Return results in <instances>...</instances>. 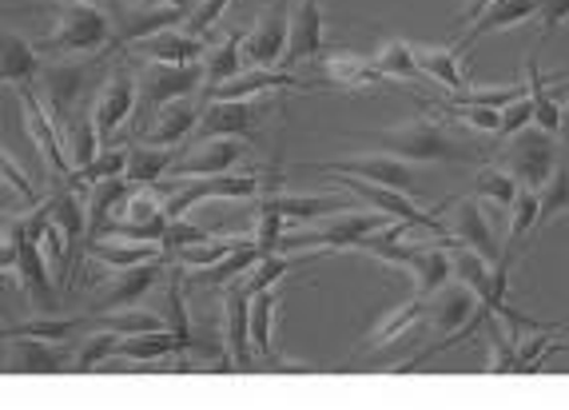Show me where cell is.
<instances>
[{"instance_id": "1", "label": "cell", "mask_w": 569, "mask_h": 410, "mask_svg": "<svg viewBox=\"0 0 569 410\" xmlns=\"http://www.w3.org/2000/svg\"><path fill=\"white\" fill-rule=\"evenodd\" d=\"M362 140L402 163H410V160H418V163H442V160L482 163L486 160L482 152H475V148H466L462 140H455V136L447 132V124H442L430 108H418L415 120H407V124H399V128H387V132H362Z\"/></svg>"}, {"instance_id": "2", "label": "cell", "mask_w": 569, "mask_h": 410, "mask_svg": "<svg viewBox=\"0 0 569 410\" xmlns=\"http://www.w3.org/2000/svg\"><path fill=\"white\" fill-rule=\"evenodd\" d=\"M279 188V172H223V176H203V180L191 183H176V180H160L156 191L163 196V211L168 220H180L191 208L211 200H259L263 191Z\"/></svg>"}, {"instance_id": "3", "label": "cell", "mask_w": 569, "mask_h": 410, "mask_svg": "<svg viewBox=\"0 0 569 410\" xmlns=\"http://www.w3.org/2000/svg\"><path fill=\"white\" fill-rule=\"evenodd\" d=\"M112 17L100 12L96 4L84 0H68L57 12V29L48 32L37 44V52H52V57H88V52H100V48H112Z\"/></svg>"}, {"instance_id": "4", "label": "cell", "mask_w": 569, "mask_h": 410, "mask_svg": "<svg viewBox=\"0 0 569 410\" xmlns=\"http://www.w3.org/2000/svg\"><path fill=\"white\" fill-rule=\"evenodd\" d=\"M387 228L382 211H342L331 220H319V228H299L279 236L276 251H347L359 248L362 239Z\"/></svg>"}, {"instance_id": "5", "label": "cell", "mask_w": 569, "mask_h": 410, "mask_svg": "<svg viewBox=\"0 0 569 410\" xmlns=\"http://www.w3.org/2000/svg\"><path fill=\"white\" fill-rule=\"evenodd\" d=\"M271 100L256 96V100H208L200 112V124H196V140H243L256 143L259 128L271 116Z\"/></svg>"}, {"instance_id": "6", "label": "cell", "mask_w": 569, "mask_h": 410, "mask_svg": "<svg viewBox=\"0 0 569 410\" xmlns=\"http://www.w3.org/2000/svg\"><path fill=\"white\" fill-rule=\"evenodd\" d=\"M17 100H20V116H24V132H29L32 148H37L40 160H44L48 176H52V180H68V176H72V160H68L57 116L48 112L44 100H40V92L32 84H17Z\"/></svg>"}, {"instance_id": "7", "label": "cell", "mask_w": 569, "mask_h": 410, "mask_svg": "<svg viewBox=\"0 0 569 410\" xmlns=\"http://www.w3.org/2000/svg\"><path fill=\"white\" fill-rule=\"evenodd\" d=\"M132 60H120L116 72L108 77V84L100 88L92 104V120H96V136H100V148L116 140V128H123L132 120L136 112V100H140V77H136Z\"/></svg>"}, {"instance_id": "8", "label": "cell", "mask_w": 569, "mask_h": 410, "mask_svg": "<svg viewBox=\"0 0 569 410\" xmlns=\"http://www.w3.org/2000/svg\"><path fill=\"white\" fill-rule=\"evenodd\" d=\"M319 176H355V180H367V183H379V188H395L402 196H422L418 191V180L410 172V163L395 160V156L379 152V156H347V160H323V163H311Z\"/></svg>"}, {"instance_id": "9", "label": "cell", "mask_w": 569, "mask_h": 410, "mask_svg": "<svg viewBox=\"0 0 569 410\" xmlns=\"http://www.w3.org/2000/svg\"><path fill=\"white\" fill-rule=\"evenodd\" d=\"M561 160V148H558V136H546L538 132V128H526V132L513 136L510 143V176L522 188L530 191H541L546 188V180L553 176V168H558Z\"/></svg>"}, {"instance_id": "10", "label": "cell", "mask_w": 569, "mask_h": 410, "mask_svg": "<svg viewBox=\"0 0 569 410\" xmlns=\"http://www.w3.org/2000/svg\"><path fill=\"white\" fill-rule=\"evenodd\" d=\"M327 52V29H323V4L319 0H299L295 20L287 24V52L283 64L287 72H295L307 60H319Z\"/></svg>"}, {"instance_id": "11", "label": "cell", "mask_w": 569, "mask_h": 410, "mask_svg": "<svg viewBox=\"0 0 569 410\" xmlns=\"http://www.w3.org/2000/svg\"><path fill=\"white\" fill-rule=\"evenodd\" d=\"M247 160L243 140H203V148L196 156H176L163 180H203V176H223L236 172Z\"/></svg>"}, {"instance_id": "12", "label": "cell", "mask_w": 569, "mask_h": 410, "mask_svg": "<svg viewBox=\"0 0 569 410\" xmlns=\"http://www.w3.org/2000/svg\"><path fill=\"white\" fill-rule=\"evenodd\" d=\"M287 52V0H276L259 17L251 32H243V64L251 68H279Z\"/></svg>"}, {"instance_id": "13", "label": "cell", "mask_w": 569, "mask_h": 410, "mask_svg": "<svg viewBox=\"0 0 569 410\" xmlns=\"http://www.w3.org/2000/svg\"><path fill=\"white\" fill-rule=\"evenodd\" d=\"M203 92V64H143L140 96H148L156 108Z\"/></svg>"}, {"instance_id": "14", "label": "cell", "mask_w": 569, "mask_h": 410, "mask_svg": "<svg viewBox=\"0 0 569 410\" xmlns=\"http://www.w3.org/2000/svg\"><path fill=\"white\" fill-rule=\"evenodd\" d=\"M315 64H319V72H315L311 88H351V92H362V88L382 84L375 64L367 57H359V52H347V48H327Z\"/></svg>"}, {"instance_id": "15", "label": "cell", "mask_w": 569, "mask_h": 410, "mask_svg": "<svg viewBox=\"0 0 569 410\" xmlns=\"http://www.w3.org/2000/svg\"><path fill=\"white\" fill-rule=\"evenodd\" d=\"M40 100H44V108L60 120H72V112H77V100L80 92H84V80H88V68L84 64H72V60H60V64L52 68H40Z\"/></svg>"}, {"instance_id": "16", "label": "cell", "mask_w": 569, "mask_h": 410, "mask_svg": "<svg viewBox=\"0 0 569 410\" xmlns=\"http://www.w3.org/2000/svg\"><path fill=\"white\" fill-rule=\"evenodd\" d=\"M203 96H183V100H171V104L156 108L152 124L143 128L140 140L143 143H156V148H180L183 140H188L191 132H196V124H200V112H203Z\"/></svg>"}, {"instance_id": "17", "label": "cell", "mask_w": 569, "mask_h": 410, "mask_svg": "<svg viewBox=\"0 0 569 410\" xmlns=\"http://www.w3.org/2000/svg\"><path fill=\"white\" fill-rule=\"evenodd\" d=\"M287 88H311V80L295 77L287 68H251V72H239L228 84L208 88L203 100H256V96L287 92Z\"/></svg>"}, {"instance_id": "18", "label": "cell", "mask_w": 569, "mask_h": 410, "mask_svg": "<svg viewBox=\"0 0 569 410\" xmlns=\"http://www.w3.org/2000/svg\"><path fill=\"white\" fill-rule=\"evenodd\" d=\"M163 279V259L156 263H140V268H128V271H116V279L108 283L104 299L96 303V316H116V311H128L136 307L140 299H148L160 287Z\"/></svg>"}, {"instance_id": "19", "label": "cell", "mask_w": 569, "mask_h": 410, "mask_svg": "<svg viewBox=\"0 0 569 410\" xmlns=\"http://www.w3.org/2000/svg\"><path fill=\"white\" fill-rule=\"evenodd\" d=\"M247 311H251V291L247 283H228V296H223V327H228V354L236 371H256V351H251V323H247Z\"/></svg>"}, {"instance_id": "20", "label": "cell", "mask_w": 569, "mask_h": 410, "mask_svg": "<svg viewBox=\"0 0 569 410\" xmlns=\"http://www.w3.org/2000/svg\"><path fill=\"white\" fill-rule=\"evenodd\" d=\"M9 371L12 374H64L72 367V343L52 339H9Z\"/></svg>"}, {"instance_id": "21", "label": "cell", "mask_w": 569, "mask_h": 410, "mask_svg": "<svg viewBox=\"0 0 569 410\" xmlns=\"http://www.w3.org/2000/svg\"><path fill=\"white\" fill-rule=\"evenodd\" d=\"M84 183L77 180H64V188L52 196V223L60 228L64 236V248L68 256L77 259L80 256V243H84V228H88V216H84ZM77 268V263H72Z\"/></svg>"}, {"instance_id": "22", "label": "cell", "mask_w": 569, "mask_h": 410, "mask_svg": "<svg viewBox=\"0 0 569 410\" xmlns=\"http://www.w3.org/2000/svg\"><path fill=\"white\" fill-rule=\"evenodd\" d=\"M538 4H541V0H493L490 9H486L475 24H466V32L458 37L455 48H458V52H466V48L475 44L478 37H486V32L518 29V24H526V20L538 17Z\"/></svg>"}, {"instance_id": "23", "label": "cell", "mask_w": 569, "mask_h": 410, "mask_svg": "<svg viewBox=\"0 0 569 410\" xmlns=\"http://www.w3.org/2000/svg\"><path fill=\"white\" fill-rule=\"evenodd\" d=\"M203 52H208L203 40L168 29V32H156V37L140 40L132 57H140L143 64H200Z\"/></svg>"}, {"instance_id": "24", "label": "cell", "mask_w": 569, "mask_h": 410, "mask_svg": "<svg viewBox=\"0 0 569 410\" xmlns=\"http://www.w3.org/2000/svg\"><path fill=\"white\" fill-rule=\"evenodd\" d=\"M17 276H20V287H24V296H29V303H37L40 311H57L52 276H48V259H44V248H40V239L24 236L20 259H17Z\"/></svg>"}, {"instance_id": "25", "label": "cell", "mask_w": 569, "mask_h": 410, "mask_svg": "<svg viewBox=\"0 0 569 410\" xmlns=\"http://www.w3.org/2000/svg\"><path fill=\"white\" fill-rule=\"evenodd\" d=\"M40 68H44V60H40L37 44L0 24V84H32L40 77Z\"/></svg>"}, {"instance_id": "26", "label": "cell", "mask_w": 569, "mask_h": 410, "mask_svg": "<svg viewBox=\"0 0 569 410\" xmlns=\"http://www.w3.org/2000/svg\"><path fill=\"white\" fill-rule=\"evenodd\" d=\"M450 236H455L462 248L475 251V256H482L486 263L502 256V251H498V236H493V223L486 220L482 208H478L475 200H458L455 223H450Z\"/></svg>"}, {"instance_id": "27", "label": "cell", "mask_w": 569, "mask_h": 410, "mask_svg": "<svg viewBox=\"0 0 569 410\" xmlns=\"http://www.w3.org/2000/svg\"><path fill=\"white\" fill-rule=\"evenodd\" d=\"M88 259L100 263V268L128 271V268H140V263H156V259H163V251L156 243H132V239L100 236L88 243Z\"/></svg>"}, {"instance_id": "28", "label": "cell", "mask_w": 569, "mask_h": 410, "mask_svg": "<svg viewBox=\"0 0 569 410\" xmlns=\"http://www.w3.org/2000/svg\"><path fill=\"white\" fill-rule=\"evenodd\" d=\"M183 20H188V9H171V4H156V9H148V12H128V17H123V29L112 37V48L140 44V40L156 37V32L180 29Z\"/></svg>"}, {"instance_id": "29", "label": "cell", "mask_w": 569, "mask_h": 410, "mask_svg": "<svg viewBox=\"0 0 569 410\" xmlns=\"http://www.w3.org/2000/svg\"><path fill=\"white\" fill-rule=\"evenodd\" d=\"M276 307H279V283L267 287V291H251V311H247V323H251V351H256V367H263V363H271V359H276V351H271Z\"/></svg>"}, {"instance_id": "30", "label": "cell", "mask_w": 569, "mask_h": 410, "mask_svg": "<svg viewBox=\"0 0 569 410\" xmlns=\"http://www.w3.org/2000/svg\"><path fill=\"white\" fill-rule=\"evenodd\" d=\"M267 251L259 248L256 239H247L243 248H236L231 256H223L219 263H211V268H200V271H191V287H208V291H216V287H228L236 283L243 271H251L263 259Z\"/></svg>"}, {"instance_id": "31", "label": "cell", "mask_w": 569, "mask_h": 410, "mask_svg": "<svg viewBox=\"0 0 569 410\" xmlns=\"http://www.w3.org/2000/svg\"><path fill=\"white\" fill-rule=\"evenodd\" d=\"M203 92L216 84H228L243 72V32H228L216 48L203 52Z\"/></svg>"}, {"instance_id": "32", "label": "cell", "mask_w": 569, "mask_h": 410, "mask_svg": "<svg viewBox=\"0 0 569 410\" xmlns=\"http://www.w3.org/2000/svg\"><path fill=\"white\" fill-rule=\"evenodd\" d=\"M415 60H418V72H427L430 80H438L450 96L470 88L458 48H415Z\"/></svg>"}, {"instance_id": "33", "label": "cell", "mask_w": 569, "mask_h": 410, "mask_svg": "<svg viewBox=\"0 0 569 410\" xmlns=\"http://www.w3.org/2000/svg\"><path fill=\"white\" fill-rule=\"evenodd\" d=\"M171 160H176V148H156V143H132L128 148V168H123V180L140 183V188H152L168 176Z\"/></svg>"}, {"instance_id": "34", "label": "cell", "mask_w": 569, "mask_h": 410, "mask_svg": "<svg viewBox=\"0 0 569 410\" xmlns=\"http://www.w3.org/2000/svg\"><path fill=\"white\" fill-rule=\"evenodd\" d=\"M120 343H123V334L116 331V327H104V331L84 334L80 343H72V367H68V371L92 374L96 367L116 363V351H120Z\"/></svg>"}, {"instance_id": "35", "label": "cell", "mask_w": 569, "mask_h": 410, "mask_svg": "<svg viewBox=\"0 0 569 410\" xmlns=\"http://www.w3.org/2000/svg\"><path fill=\"white\" fill-rule=\"evenodd\" d=\"M92 188L96 196H92V211H88V228H92V236H104V228L120 216L132 188H140V183H128L123 176H112V180H100Z\"/></svg>"}, {"instance_id": "36", "label": "cell", "mask_w": 569, "mask_h": 410, "mask_svg": "<svg viewBox=\"0 0 569 410\" xmlns=\"http://www.w3.org/2000/svg\"><path fill=\"white\" fill-rule=\"evenodd\" d=\"M279 211L291 223H311V220H331V216H342V211H355V200H342V196H279Z\"/></svg>"}, {"instance_id": "37", "label": "cell", "mask_w": 569, "mask_h": 410, "mask_svg": "<svg viewBox=\"0 0 569 410\" xmlns=\"http://www.w3.org/2000/svg\"><path fill=\"white\" fill-rule=\"evenodd\" d=\"M422 319H427V299L418 296V299H410V303L395 307L390 316H382L379 323L370 327L367 347H390V343H399L402 334L415 331V327L422 323Z\"/></svg>"}, {"instance_id": "38", "label": "cell", "mask_w": 569, "mask_h": 410, "mask_svg": "<svg viewBox=\"0 0 569 410\" xmlns=\"http://www.w3.org/2000/svg\"><path fill=\"white\" fill-rule=\"evenodd\" d=\"M370 64H375V72H379L382 80H407L410 84V80L422 77V72H418V60H415V48H410L402 37H390L387 44L375 52Z\"/></svg>"}, {"instance_id": "39", "label": "cell", "mask_w": 569, "mask_h": 410, "mask_svg": "<svg viewBox=\"0 0 569 410\" xmlns=\"http://www.w3.org/2000/svg\"><path fill=\"white\" fill-rule=\"evenodd\" d=\"M566 211H569V160H558V168H553V176L546 180V188L538 191V223H533V228L550 223L553 216H566Z\"/></svg>"}, {"instance_id": "40", "label": "cell", "mask_w": 569, "mask_h": 410, "mask_svg": "<svg viewBox=\"0 0 569 410\" xmlns=\"http://www.w3.org/2000/svg\"><path fill=\"white\" fill-rule=\"evenodd\" d=\"M80 331V319H32V323L0 327V339H52V343H72V334Z\"/></svg>"}, {"instance_id": "41", "label": "cell", "mask_w": 569, "mask_h": 410, "mask_svg": "<svg viewBox=\"0 0 569 410\" xmlns=\"http://www.w3.org/2000/svg\"><path fill=\"white\" fill-rule=\"evenodd\" d=\"M256 231H251V239H256L263 251H276L279 248V236L287 231V220L283 211H279V196H271V191H263L256 203Z\"/></svg>"}, {"instance_id": "42", "label": "cell", "mask_w": 569, "mask_h": 410, "mask_svg": "<svg viewBox=\"0 0 569 410\" xmlns=\"http://www.w3.org/2000/svg\"><path fill=\"white\" fill-rule=\"evenodd\" d=\"M311 259L319 256H287V251H267L263 259L256 263V276L247 279V291H267V287H276L279 279H287L295 268H303V263H311Z\"/></svg>"}, {"instance_id": "43", "label": "cell", "mask_w": 569, "mask_h": 410, "mask_svg": "<svg viewBox=\"0 0 569 410\" xmlns=\"http://www.w3.org/2000/svg\"><path fill=\"white\" fill-rule=\"evenodd\" d=\"M100 156V136H96L92 112H80L72 120V148H68V160H72V172H80L84 163H92Z\"/></svg>"}, {"instance_id": "44", "label": "cell", "mask_w": 569, "mask_h": 410, "mask_svg": "<svg viewBox=\"0 0 569 410\" xmlns=\"http://www.w3.org/2000/svg\"><path fill=\"white\" fill-rule=\"evenodd\" d=\"M0 191H9L17 203H37V188H32L29 172L20 168V160L9 152V148H0Z\"/></svg>"}, {"instance_id": "45", "label": "cell", "mask_w": 569, "mask_h": 410, "mask_svg": "<svg viewBox=\"0 0 569 410\" xmlns=\"http://www.w3.org/2000/svg\"><path fill=\"white\" fill-rule=\"evenodd\" d=\"M123 168H128V148H100V156H96L92 163H84L80 172H72L68 180L84 183V188H92V183L100 180H112V176H123Z\"/></svg>"}, {"instance_id": "46", "label": "cell", "mask_w": 569, "mask_h": 410, "mask_svg": "<svg viewBox=\"0 0 569 410\" xmlns=\"http://www.w3.org/2000/svg\"><path fill=\"white\" fill-rule=\"evenodd\" d=\"M478 196H486V200H493L502 211L513 208V200H518V191H522V183L513 180L510 172H498V168H486L482 176H478L475 183Z\"/></svg>"}, {"instance_id": "47", "label": "cell", "mask_w": 569, "mask_h": 410, "mask_svg": "<svg viewBox=\"0 0 569 410\" xmlns=\"http://www.w3.org/2000/svg\"><path fill=\"white\" fill-rule=\"evenodd\" d=\"M533 223H538V191L522 188L518 191V200H513V208H510V239H506V243L522 248L526 239H530Z\"/></svg>"}, {"instance_id": "48", "label": "cell", "mask_w": 569, "mask_h": 410, "mask_svg": "<svg viewBox=\"0 0 569 410\" xmlns=\"http://www.w3.org/2000/svg\"><path fill=\"white\" fill-rule=\"evenodd\" d=\"M231 9V0H196L188 12V20L180 24V32H188V37L203 40L211 29H216L219 20H223V12Z\"/></svg>"}, {"instance_id": "49", "label": "cell", "mask_w": 569, "mask_h": 410, "mask_svg": "<svg viewBox=\"0 0 569 410\" xmlns=\"http://www.w3.org/2000/svg\"><path fill=\"white\" fill-rule=\"evenodd\" d=\"M533 124V104L530 96H518V100H510L506 108H498V140H513L518 132H526V128Z\"/></svg>"}, {"instance_id": "50", "label": "cell", "mask_w": 569, "mask_h": 410, "mask_svg": "<svg viewBox=\"0 0 569 410\" xmlns=\"http://www.w3.org/2000/svg\"><path fill=\"white\" fill-rule=\"evenodd\" d=\"M20 243H24V216H17V220H4V223H0V276H9V271H17Z\"/></svg>"}, {"instance_id": "51", "label": "cell", "mask_w": 569, "mask_h": 410, "mask_svg": "<svg viewBox=\"0 0 569 410\" xmlns=\"http://www.w3.org/2000/svg\"><path fill=\"white\" fill-rule=\"evenodd\" d=\"M513 359H518V334H498L490 331V363H486V371L490 374H513Z\"/></svg>"}, {"instance_id": "52", "label": "cell", "mask_w": 569, "mask_h": 410, "mask_svg": "<svg viewBox=\"0 0 569 410\" xmlns=\"http://www.w3.org/2000/svg\"><path fill=\"white\" fill-rule=\"evenodd\" d=\"M112 327L120 334H143V331H160V327H168L163 323V316H148V311H116V319H112Z\"/></svg>"}, {"instance_id": "53", "label": "cell", "mask_w": 569, "mask_h": 410, "mask_svg": "<svg viewBox=\"0 0 569 410\" xmlns=\"http://www.w3.org/2000/svg\"><path fill=\"white\" fill-rule=\"evenodd\" d=\"M538 17H541V48L561 24H569V0H541L538 4Z\"/></svg>"}, {"instance_id": "54", "label": "cell", "mask_w": 569, "mask_h": 410, "mask_svg": "<svg viewBox=\"0 0 569 410\" xmlns=\"http://www.w3.org/2000/svg\"><path fill=\"white\" fill-rule=\"evenodd\" d=\"M493 0H466V12L458 17V29H466V24H475L478 17H482L486 9H490Z\"/></svg>"}, {"instance_id": "55", "label": "cell", "mask_w": 569, "mask_h": 410, "mask_svg": "<svg viewBox=\"0 0 569 410\" xmlns=\"http://www.w3.org/2000/svg\"><path fill=\"white\" fill-rule=\"evenodd\" d=\"M558 140H561V160H569V104L561 108V128H558Z\"/></svg>"}, {"instance_id": "56", "label": "cell", "mask_w": 569, "mask_h": 410, "mask_svg": "<svg viewBox=\"0 0 569 410\" xmlns=\"http://www.w3.org/2000/svg\"><path fill=\"white\" fill-rule=\"evenodd\" d=\"M156 4H171V9H188L191 12V4H196V0H156Z\"/></svg>"}, {"instance_id": "57", "label": "cell", "mask_w": 569, "mask_h": 410, "mask_svg": "<svg viewBox=\"0 0 569 410\" xmlns=\"http://www.w3.org/2000/svg\"><path fill=\"white\" fill-rule=\"evenodd\" d=\"M84 4H96V0H84Z\"/></svg>"}]
</instances>
